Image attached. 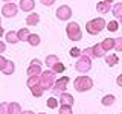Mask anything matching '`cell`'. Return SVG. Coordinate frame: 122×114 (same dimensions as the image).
<instances>
[{
	"label": "cell",
	"instance_id": "6da1fadb",
	"mask_svg": "<svg viewBox=\"0 0 122 114\" xmlns=\"http://www.w3.org/2000/svg\"><path fill=\"white\" fill-rule=\"evenodd\" d=\"M55 71L51 70V68H47L46 71H41L40 73V87L43 88L44 91L46 90H51L52 88V85H53V82H55Z\"/></svg>",
	"mask_w": 122,
	"mask_h": 114
},
{
	"label": "cell",
	"instance_id": "7a4b0ae2",
	"mask_svg": "<svg viewBox=\"0 0 122 114\" xmlns=\"http://www.w3.org/2000/svg\"><path fill=\"white\" fill-rule=\"evenodd\" d=\"M73 87H75L76 91L82 93V91H87V90H90L92 87H93V81H92V78H89V76L81 75V76H78V78H75Z\"/></svg>",
	"mask_w": 122,
	"mask_h": 114
},
{
	"label": "cell",
	"instance_id": "3957f363",
	"mask_svg": "<svg viewBox=\"0 0 122 114\" xmlns=\"http://www.w3.org/2000/svg\"><path fill=\"white\" fill-rule=\"evenodd\" d=\"M105 24H107V23H105L104 18H101V17H99V18H93V20H90L86 24V30L90 33V35H98V33L105 28Z\"/></svg>",
	"mask_w": 122,
	"mask_h": 114
},
{
	"label": "cell",
	"instance_id": "277c9868",
	"mask_svg": "<svg viewBox=\"0 0 122 114\" xmlns=\"http://www.w3.org/2000/svg\"><path fill=\"white\" fill-rule=\"evenodd\" d=\"M75 68L79 71V73H87V71H90V68H92V58L87 56L86 53L82 52L81 55L78 56V61H76Z\"/></svg>",
	"mask_w": 122,
	"mask_h": 114
},
{
	"label": "cell",
	"instance_id": "5b68a950",
	"mask_svg": "<svg viewBox=\"0 0 122 114\" xmlns=\"http://www.w3.org/2000/svg\"><path fill=\"white\" fill-rule=\"evenodd\" d=\"M66 33L67 37L70 38L72 41H79L82 38V32H81V28L76 21H70L69 24L66 26Z\"/></svg>",
	"mask_w": 122,
	"mask_h": 114
},
{
	"label": "cell",
	"instance_id": "8992f818",
	"mask_svg": "<svg viewBox=\"0 0 122 114\" xmlns=\"http://www.w3.org/2000/svg\"><path fill=\"white\" fill-rule=\"evenodd\" d=\"M84 53H86L87 56H90V58H102V56H105V50L102 49V46L101 44H95V46H92V47L89 49H86V50H82Z\"/></svg>",
	"mask_w": 122,
	"mask_h": 114
},
{
	"label": "cell",
	"instance_id": "52a82bcc",
	"mask_svg": "<svg viewBox=\"0 0 122 114\" xmlns=\"http://www.w3.org/2000/svg\"><path fill=\"white\" fill-rule=\"evenodd\" d=\"M69 81H70V79H69L67 76H63V78H60L58 81L53 82V85H52V88H51V90H52L55 94H61V93H64V91H66V88H67Z\"/></svg>",
	"mask_w": 122,
	"mask_h": 114
},
{
	"label": "cell",
	"instance_id": "ba28073f",
	"mask_svg": "<svg viewBox=\"0 0 122 114\" xmlns=\"http://www.w3.org/2000/svg\"><path fill=\"white\" fill-rule=\"evenodd\" d=\"M72 17V8L67 6V5H61L58 9H56V18L61 21H66V20H70Z\"/></svg>",
	"mask_w": 122,
	"mask_h": 114
},
{
	"label": "cell",
	"instance_id": "9c48e42d",
	"mask_svg": "<svg viewBox=\"0 0 122 114\" xmlns=\"http://www.w3.org/2000/svg\"><path fill=\"white\" fill-rule=\"evenodd\" d=\"M18 12V6L15 5V3L12 2H8L5 6L2 8V14H3V17H8V18H11V17H15Z\"/></svg>",
	"mask_w": 122,
	"mask_h": 114
},
{
	"label": "cell",
	"instance_id": "30bf717a",
	"mask_svg": "<svg viewBox=\"0 0 122 114\" xmlns=\"http://www.w3.org/2000/svg\"><path fill=\"white\" fill-rule=\"evenodd\" d=\"M41 71H43L41 70V62L38 59H32L30 61V66L26 70V73H28V76H40Z\"/></svg>",
	"mask_w": 122,
	"mask_h": 114
},
{
	"label": "cell",
	"instance_id": "8fae6325",
	"mask_svg": "<svg viewBox=\"0 0 122 114\" xmlns=\"http://www.w3.org/2000/svg\"><path fill=\"white\" fill-rule=\"evenodd\" d=\"M73 102H75V99H73V96H72V94L66 93V91H64V93H61V96H60V102H58V104L73 106Z\"/></svg>",
	"mask_w": 122,
	"mask_h": 114
},
{
	"label": "cell",
	"instance_id": "7c38bea8",
	"mask_svg": "<svg viewBox=\"0 0 122 114\" xmlns=\"http://www.w3.org/2000/svg\"><path fill=\"white\" fill-rule=\"evenodd\" d=\"M34 8H35L34 0H20V9H23L25 12H30Z\"/></svg>",
	"mask_w": 122,
	"mask_h": 114
},
{
	"label": "cell",
	"instance_id": "4fadbf2b",
	"mask_svg": "<svg viewBox=\"0 0 122 114\" xmlns=\"http://www.w3.org/2000/svg\"><path fill=\"white\" fill-rule=\"evenodd\" d=\"M14 70H15L14 62H12V61H9V59H6L5 66H3V68H2V73H3V75H12Z\"/></svg>",
	"mask_w": 122,
	"mask_h": 114
},
{
	"label": "cell",
	"instance_id": "5bb4252c",
	"mask_svg": "<svg viewBox=\"0 0 122 114\" xmlns=\"http://www.w3.org/2000/svg\"><path fill=\"white\" fill-rule=\"evenodd\" d=\"M38 21H40V15L37 12H32L26 17V24H29V26H37Z\"/></svg>",
	"mask_w": 122,
	"mask_h": 114
},
{
	"label": "cell",
	"instance_id": "9a60e30c",
	"mask_svg": "<svg viewBox=\"0 0 122 114\" xmlns=\"http://www.w3.org/2000/svg\"><path fill=\"white\" fill-rule=\"evenodd\" d=\"M8 113L9 114H20L21 113V106L18 102H11L9 105H8Z\"/></svg>",
	"mask_w": 122,
	"mask_h": 114
},
{
	"label": "cell",
	"instance_id": "2e32d148",
	"mask_svg": "<svg viewBox=\"0 0 122 114\" xmlns=\"http://www.w3.org/2000/svg\"><path fill=\"white\" fill-rule=\"evenodd\" d=\"M96 9H98V12H101V14H107V12H110L112 6H110V3H107V2H99L96 5Z\"/></svg>",
	"mask_w": 122,
	"mask_h": 114
},
{
	"label": "cell",
	"instance_id": "e0dca14e",
	"mask_svg": "<svg viewBox=\"0 0 122 114\" xmlns=\"http://www.w3.org/2000/svg\"><path fill=\"white\" fill-rule=\"evenodd\" d=\"M5 40L8 41V43H11V44H15V43H18L17 32H14V30H9V32H6V35H5Z\"/></svg>",
	"mask_w": 122,
	"mask_h": 114
},
{
	"label": "cell",
	"instance_id": "ac0fdd59",
	"mask_svg": "<svg viewBox=\"0 0 122 114\" xmlns=\"http://www.w3.org/2000/svg\"><path fill=\"white\" fill-rule=\"evenodd\" d=\"M28 43H29L30 46H34V47H37V46L41 43V38H40V35H38V33H29Z\"/></svg>",
	"mask_w": 122,
	"mask_h": 114
},
{
	"label": "cell",
	"instance_id": "d6986e66",
	"mask_svg": "<svg viewBox=\"0 0 122 114\" xmlns=\"http://www.w3.org/2000/svg\"><path fill=\"white\" fill-rule=\"evenodd\" d=\"M29 29L28 28H21L20 30L17 32V37H18V41H28V38H29Z\"/></svg>",
	"mask_w": 122,
	"mask_h": 114
},
{
	"label": "cell",
	"instance_id": "ffe728a7",
	"mask_svg": "<svg viewBox=\"0 0 122 114\" xmlns=\"http://www.w3.org/2000/svg\"><path fill=\"white\" fill-rule=\"evenodd\" d=\"M58 61H60V58L56 55H47L46 56V66H47V68H52Z\"/></svg>",
	"mask_w": 122,
	"mask_h": 114
},
{
	"label": "cell",
	"instance_id": "44dd1931",
	"mask_svg": "<svg viewBox=\"0 0 122 114\" xmlns=\"http://www.w3.org/2000/svg\"><path fill=\"white\" fill-rule=\"evenodd\" d=\"M101 46H102V49H104L105 52H108L110 49H113V46H114V38H105L104 41L101 43Z\"/></svg>",
	"mask_w": 122,
	"mask_h": 114
},
{
	"label": "cell",
	"instance_id": "7402d4cb",
	"mask_svg": "<svg viewBox=\"0 0 122 114\" xmlns=\"http://www.w3.org/2000/svg\"><path fill=\"white\" fill-rule=\"evenodd\" d=\"M114 102H116V97L113 96V94H107V96L102 97V100H101V104L104 105V106H112Z\"/></svg>",
	"mask_w": 122,
	"mask_h": 114
},
{
	"label": "cell",
	"instance_id": "603a6c76",
	"mask_svg": "<svg viewBox=\"0 0 122 114\" xmlns=\"http://www.w3.org/2000/svg\"><path fill=\"white\" fill-rule=\"evenodd\" d=\"M105 62H107V66H110V67H114L117 62H119V58H117L116 55H107L105 56Z\"/></svg>",
	"mask_w": 122,
	"mask_h": 114
},
{
	"label": "cell",
	"instance_id": "cb8c5ba5",
	"mask_svg": "<svg viewBox=\"0 0 122 114\" xmlns=\"http://www.w3.org/2000/svg\"><path fill=\"white\" fill-rule=\"evenodd\" d=\"M112 14L117 18L122 17V3H116V5L112 8Z\"/></svg>",
	"mask_w": 122,
	"mask_h": 114
},
{
	"label": "cell",
	"instance_id": "d4e9b609",
	"mask_svg": "<svg viewBox=\"0 0 122 114\" xmlns=\"http://www.w3.org/2000/svg\"><path fill=\"white\" fill-rule=\"evenodd\" d=\"M40 84V78L38 76H29L28 78V82H26V85L29 87V88H32V87H35Z\"/></svg>",
	"mask_w": 122,
	"mask_h": 114
},
{
	"label": "cell",
	"instance_id": "484cf974",
	"mask_svg": "<svg viewBox=\"0 0 122 114\" xmlns=\"http://www.w3.org/2000/svg\"><path fill=\"white\" fill-rule=\"evenodd\" d=\"M29 90H30V93H32L34 97H40L41 94H43V91H44V90L40 87V84H38V85H35V87H32V88H29Z\"/></svg>",
	"mask_w": 122,
	"mask_h": 114
},
{
	"label": "cell",
	"instance_id": "4316f807",
	"mask_svg": "<svg viewBox=\"0 0 122 114\" xmlns=\"http://www.w3.org/2000/svg\"><path fill=\"white\" fill-rule=\"evenodd\" d=\"M105 28L110 30V32H116L117 29H119V23H117L116 20H112L110 23H107L105 24Z\"/></svg>",
	"mask_w": 122,
	"mask_h": 114
},
{
	"label": "cell",
	"instance_id": "83f0119b",
	"mask_svg": "<svg viewBox=\"0 0 122 114\" xmlns=\"http://www.w3.org/2000/svg\"><path fill=\"white\" fill-rule=\"evenodd\" d=\"M58 114H73V109L69 105H61V108L58 109Z\"/></svg>",
	"mask_w": 122,
	"mask_h": 114
},
{
	"label": "cell",
	"instance_id": "f1b7e54d",
	"mask_svg": "<svg viewBox=\"0 0 122 114\" xmlns=\"http://www.w3.org/2000/svg\"><path fill=\"white\" fill-rule=\"evenodd\" d=\"M113 49H114V50H117V52H122V37L114 38V46H113Z\"/></svg>",
	"mask_w": 122,
	"mask_h": 114
},
{
	"label": "cell",
	"instance_id": "f546056e",
	"mask_svg": "<svg viewBox=\"0 0 122 114\" xmlns=\"http://www.w3.org/2000/svg\"><path fill=\"white\" fill-rule=\"evenodd\" d=\"M51 70H53L55 73H63V71H64V66H63V64L60 62V61H58V62H56L55 66H53V67L51 68Z\"/></svg>",
	"mask_w": 122,
	"mask_h": 114
},
{
	"label": "cell",
	"instance_id": "4dcf8cb0",
	"mask_svg": "<svg viewBox=\"0 0 122 114\" xmlns=\"http://www.w3.org/2000/svg\"><path fill=\"white\" fill-rule=\"evenodd\" d=\"M47 106H49V108H52V109H55L56 106H58V100H56L55 97H49L47 99Z\"/></svg>",
	"mask_w": 122,
	"mask_h": 114
},
{
	"label": "cell",
	"instance_id": "1f68e13d",
	"mask_svg": "<svg viewBox=\"0 0 122 114\" xmlns=\"http://www.w3.org/2000/svg\"><path fill=\"white\" fill-rule=\"evenodd\" d=\"M82 53V50L81 49H78V47H73V49H70V52H69V55L70 56H73V58H78L79 55Z\"/></svg>",
	"mask_w": 122,
	"mask_h": 114
},
{
	"label": "cell",
	"instance_id": "d6a6232c",
	"mask_svg": "<svg viewBox=\"0 0 122 114\" xmlns=\"http://www.w3.org/2000/svg\"><path fill=\"white\" fill-rule=\"evenodd\" d=\"M8 102H2V104H0V114H9L8 113Z\"/></svg>",
	"mask_w": 122,
	"mask_h": 114
},
{
	"label": "cell",
	"instance_id": "836d02e7",
	"mask_svg": "<svg viewBox=\"0 0 122 114\" xmlns=\"http://www.w3.org/2000/svg\"><path fill=\"white\" fill-rule=\"evenodd\" d=\"M41 2V5H44V6H52L53 3H55V0H40Z\"/></svg>",
	"mask_w": 122,
	"mask_h": 114
},
{
	"label": "cell",
	"instance_id": "e575fe53",
	"mask_svg": "<svg viewBox=\"0 0 122 114\" xmlns=\"http://www.w3.org/2000/svg\"><path fill=\"white\" fill-rule=\"evenodd\" d=\"M6 50V46H5V43H3V41H0V55H2L3 52Z\"/></svg>",
	"mask_w": 122,
	"mask_h": 114
},
{
	"label": "cell",
	"instance_id": "d590c367",
	"mask_svg": "<svg viewBox=\"0 0 122 114\" xmlns=\"http://www.w3.org/2000/svg\"><path fill=\"white\" fill-rule=\"evenodd\" d=\"M5 62H6V59L3 58L2 55H0V70H2V68H3V66H5Z\"/></svg>",
	"mask_w": 122,
	"mask_h": 114
},
{
	"label": "cell",
	"instance_id": "8d00e7d4",
	"mask_svg": "<svg viewBox=\"0 0 122 114\" xmlns=\"http://www.w3.org/2000/svg\"><path fill=\"white\" fill-rule=\"evenodd\" d=\"M116 82H117V85H119V87H122V73H121L119 76H117V79H116Z\"/></svg>",
	"mask_w": 122,
	"mask_h": 114
},
{
	"label": "cell",
	"instance_id": "74e56055",
	"mask_svg": "<svg viewBox=\"0 0 122 114\" xmlns=\"http://www.w3.org/2000/svg\"><path fill=\"white\" fill-rule=\"evenodd\" d=\"M20 114H35V113L29 111V109H26V111H23V109H21V113H20Z\"/></svg>",
	"mask_w": 122,
	"mask_h": 114
},
{
	"label": "cell",
	"instance_id": "f35d334b",
	"mask_svg": "<svg viewBox=\"0 0 122 114\" xmlns=\"http://www.w3.org/2000/svg\"><path fill=\"white\" fill-rule=\"evenodd\" d=\"M3 33H5V32H3V28H2V26H0V37H2Z\"/></svg>",
	"mask_w": 122,
	"mask_h": 114
},
{
	"label": "cell",
	"instance_id": "ab89813d",
	"mask_svg": "<svg viewBox=\"0 0 122 114\" xmlns=\"http://www.w3.org/2000/svg\"><path fill=\"white\" fill-rule=\"evenodd\" d=\"M102 2H107V3H110V5H112V3H113V0H102Z\"/></svg>",
	"mask_w": 122,
	"mask_h": 114
},
{
	"label": "cell",
	"instance_id": "60d3db41",
	"mask_svg": "<svg viewBox=\"0 0 122 114\" xmlns=\"http://www.w3.org/2000/svg\"><path fill=\"white\" fill-rule=\"evenodd\" d=\"M119 20H121V23H119V24H122V17H119Z\"/></svg>",
	"mask_w": 122,
	"mask_h": 114
},
{
	"label": "cell",
	"instance_id": "b9f144b4",
	"mask_svg": "<svg viewBox=\"0 0 122 114\" xmlns=\"http://www.w3.org/2000/svg\"><path fill=\"white\" fill-rule=\"evenodd\" d=\"M3 2H6V3H8V2H11V0H3Z\"/></svg>",
	"mask_w": 122,
	"mask_h": 114
},
{
	"label": "cell",
	"instance_id": "7bdbcfd3",
	"mask_svg": "<svg viewBox=\"0 0 122 114\" xmlns=\"http://www.w3.org/2000/svg\"><path fill=\"white\" fill-rule=\"evenodd\" d=\"M38 114H46V113H38Z\"/></svg>",
	"mask_w": 122,
	"mask_h": 114
},
{
	"label": "cell",
	"instance_id": "ee69618b",
	"mask_svg": "<svg viewBox=\"0 0 122 114\" xmlns=\"http://www.w3.org/2000/svg\"><path fill=\"white\" fill-rule=\"evenodd\" d=\"M0 26H2V20H0Z\"/></svg>",
	"mask_w": 122,
	"mask_h": 114
},
{
	"label": "cell",
	"instance_id": "f6af8a7d",
	"mask_svg": "<svg viewBox=\"0 0 122 114\" xmlns=\"http://www.w3.org/2000/svg\"><path fill=\"white\" fill-rule=\"evenodd\" d=\"M121 114H122V113H121Z\"/></svg>",
	"mask_w": 122,
	"mask_h": 114
}]
</instances>
